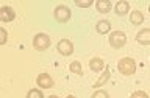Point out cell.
Masks as SVG:
<instances>
[{"label": "cell", "instance_id": "ac0fdd59", "mask_svg": "<svg viewBox=\"0 0 150 98\" xmlns=\"http://www.w3.org/2000/svg\"><path fill=\"white\" fill-rule=\"evenodd\" d=\"M0 44H6V30L5 28H0Z\"/></svg>", "mask_w": 150, "mask_h": 98}, {"label": "cell", "instance_id": "5b68a950", "mask_svg": "<svg viewBox=\"0 0 150 98\" xmlns=\"http://www.w3.org/2000/svg\"><path fill=\"white\" fill-rule=\"evenodd\" d=\"M56 50H58L61 55L69 56V55H72V51H74V45H72V42H70V41L63 39V41L58 42V45H56Z\"/></svg>", "mask_w": 150, "mask_h": 98}, {"label": "cell", "instance_id": "8fae6325", "mask_svg": "<svg viewBox=\"0 0 150 98\" xmlns=\"http://www.w3.org/2000/svg\"><path fill=\"white\" fill-rule=\"evenodd\" d=\"M111 9V2L110 0H97V11L98 13H110Z\"/></svg>", "mask_w": 150, "mask_h": 98}, {"label": "cell", "instance_id": "277c9868", "mask_svg": "<svg viewBox=\"0 0 150 98\" xmlns=\"http://www.w3.org/2000/svg\"><path fill=\"white\" fill-rule=\"evenodd\" d=\"M55 19L58 22H67L70 19V9L64 5H59V6L55 8Z\"/></svg>", "mask_w": 150, "mask_h": 98}, {"label": "cell", "instance_id": "e0dca14e", "mask_svg": "<svg viewBox=\"0 0 150 98\" xmlns=\"http://www.w3.org/2000/svg\"><path fill=\"white\" fill-rule=\"evenodd\" d=\"M33 97H36V98H44V93H42L41 90H38V89H33V90L28 92V98H33Z\"/></svg>", "mask_w": 150, "mask_h": 98}, {"label": "cell", "instance_id": "44dd1931", "mask_svg": "<svg viewBox=\"0 0 150 98\" xmlns=\"http://www.w3.org/2000/svg\"><path fill=\"white\" fill-rule=\"evenodd\" d=\"M149 11H150V5H149Z\"/></svg>", "mask_w": 150, "mask_h": 98}, {"label": "cell", "instance_id": "30bf717a", "mask_svg": "<svg viewBox=\"0 0 150 98\" xmlns=\"http://www.w3.org/2000/svg\"><path fill=\"white\" fill-rule=\"evenodd\" d=\"M128 9H130V5L127 0H119L116 5V13L119 14V16H124L125 13H128Z\"/></svg>", "mask_w": 150, "mask_h": 98}, {"label": "cell", "instance_id": "d6986e66", "mask_svg": "<svg viewBox=\"0 0 150 98\" xmlns=\"http://www.w3.org/2000/svg\"><path fill=\"white\" fill-rule=\"evenodd\" d=\"M94 97H96V98H98V97L108 98V93H106V92H103V90H97V92H94Z\"/></svg>", "mask_w": 150, "mask_h": 98}, {"label": "cell", "instance_id": "6da1fadb", "mask_svg": "<svg viewBox=\"0 0 150 98\" xmlns=\"http://www.w3.org/2000/svg\"><path fill=\"white\" fill-rule=\"evenodd\" d=\"M117 67H119V72L125 76H130L136 72V62L131 58H122L117 64Z\"/></svg>", "mask_w": 150, "mask_h": 98}, {"label": "cell", "instance_id": "4fadbf2b", "mask_svg": "<svg viewBox=\"0 0 150 98\" xmlns=\"http://www.w3.org/2000/svg\"><path fill=\"white\" fill-rule=\"evenodd\" d=\"M111 30V23L108 20H100L97 23V31L100 33V34H105V33H108Z\"/></svg>", "mask_w": 150, "mask_h": 98}, {"label": "cell", "instance_id": "ba28073f", "mask_svg": "<svg viewBox=\"0 0 150 98\" xmlns=\"http://www.w3.org/2000/svg\"><path fill=\"white\" fill-rule=\"evenodd\" d=\"M136 41H138L139 44H142V45L150 44V28H144V30L138 31V34H136Z\"/></svg>", "mask_w": 150, "mask_h": 98}, {"label": "cell", "instance_id": "7c38bea8", "mask_svg": "<svg viewBox=\"0 0 150 98\" xmlns=\"http://www.w3.org/2000/svg\"><path fill=\"white\" fill-rule=\"evenodd\" d=\"M130 20H131V23H134V25H141V23L144 22V14L141 13V11H133L131 13V16H130Z\"/></svg>", "mask_w": 150, "mask_h": 98}, {"label": "cell", "instance_id": "7a4b0ae2", "mask_svg": "<svg viewBox=\"0 0 150 98\" xmlns=\"http://www.w3.org/2000/svg\"><path fill=\"white\" fill-rule=\"evenodd\" d=\"M33 47L39 51L47 50L50 47V37L47 34H44V33H38L35 36V39H33Z\"/></svg>", "mask_w": 150, "mask_h": 98}, {"label": "cell", "instance_id": "2e32d148", "mask_svg": "<svg viewBox=\"0 0 150 98\" xmlns=\"http://www.w3.org/2000/svg\"><path fill=\"white\" fill-rule=\"evenodd\" d=\"M75 2V5L77 6H80V8H89L92 5V2L94 0H74Z\"/></svg>", "mask_w": 150, "mask_h": 98}, {"label": "cell", "instance_id": "8992f818", "mask_svg": "<svg viewBox=\"0 0 150 98\" xmlns=\"http://www.w3.org/2000/svg\"><path fill=\"white\" fill-rule=\"evenodd\" d=\"M36 83H38V86L42 87V89H49V87L53 86V79H52V78H50V75H47V73L38 75Z\"/></svg>", "mask_w": 150, "mask_h": 98}, {"label": "cell", "instance_id": "3957f363", "mask_svg": "<svg viewBox=\"0 0 150 98\" xmlns=\"http://www.w3.org/2000/svg\"><path fill=\"white\" fill-rule=\"evenodd\" d=\"M127 42V36L122 31H112V34L110 36V45L112 48H122Z\"/></svg>", "mask_w": 150, "mask_h": 98}, {"label": "cell", "instance_id": "ffe728a7", "mask_svg": "<svg viewBox=\"0 0 150 98\" xmlns=\"http://www.w3.org/2000/svg\"><path fill=\"white\" fill-rule=\"evenodd\" d=\"M131 97H142V98H147V93H145V92H141V90H138V92H133V95H131Z\"/></svg>", "mask_w": 150, "mask_h": 98}, {"label": "cell", "instance_id": "5bb4252c", "mask_svg": "<svg viewBox=\"0 0 150 98\" xmlns=\"http://www.w3.org/2000/svg\"><path fill=\"white\" fill-rule=\"evenodd\" d=\"M108 79H110V70L105 69V72L102 73V76L98 78V81H97L96 84H94V87H100V86H103V84H105V83L108 81Z\"/></svg>", "mask_w": 150, "mask_h": 98}, {"label": "cell", "instance_id": "9c48e42d", "mask_svg": "<svg viewBox=\"0 0 150 98\" xmlns=\"http://www.w3.org/2000/svg\"><path fill=\"white\" fill-rule=\"evenodd\" d=\"M89 67H91L92 72H100V70H103V67H105V62H103V59H100V58H94V59H91V62H89Z\"/></svg>", "mask_w": 150, "mask_h": 98}, {"label": "cell", "instance_id": "52a82bcc", "mask_svg": "<svg viewBox=\"0 0 150 98\" xmlns=\"http://www.w3.org/2000/svg\"><path fill=\"white\" fill-rule=\"evenodd\" d=\"M14 17H16V13H14L13 8H9V6L0 8V20L2 22H11Z\"/></svg>", "mask_w": 150, "mask_h": 98}, {"label": "cell", "instance_id": "9a60e30c", "mask_svg": "<svg viewBox=\"0 0 150 98\" xmlns=\"http://www.w3.org/2000/svg\"><path fill=\"white\" fill-rule=\"evenodd\" d=\"M70 72L75 73V75H81V64L78 62V61H74V62H70Z\"/></svg>", "mask_w": 150, "mask_h": 98}]
</instances>
